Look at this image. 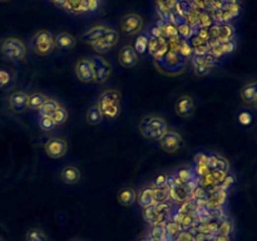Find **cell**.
<instances>
[{
    "instance_id": "obj_36",
    "label": "cell",
    "mask_w": 257,
    "mask_h": 241,
    "mask_svg": "<svg viewBox=\"0 0 257 241\" xmlns=\"http://www.w3.org/2000/svg\"><path fill=\"white\" fill-rule=\"evenodd\" d=\"M240 121L243 125H249V123L251 122V116H250L249 113H242L240 116Z\"/></svg>"
},
{
    "instance_id": "obj_26",
    "label": "cell",
    "mask_w": 257,
    "mask_h": 241,
    "mask_svg": "<svg viewBox=\"0 0 257 241\" xmlns=\"http://www.w3.org/2000/svg\"><path fill=\"white\" fill-rule=\"evenodd\" d=\"M52 118L54 123H56V126L64 125L66 122V119H68V111L64 107L59 105L58 109L52 114Z\"/></svg>"
},
{
    "instance_id": "obj_18",
    "label": "cell",
    "mask_w": 257,
    "mask_h": 241,
    "mask_svg": "<svg viewBox=\"0 0 257 241\" xmlns=\"http://www.w3.org/2000/svg\"><path fill=\"white\" fill-rule=\"evenodd\" d=\"M240 97L245 104H254L257 100V80L247 82L241 88Z\"/></svg>"
},
{
    "instance_id": "obj_3",
    "label": "cell",
    "mask_w": 257,
    "mask_h": 241,
    "mask_svg": "<svg viewBox=\"0 0 257 241\" xmlns=\"http://www.w3.org/2000/svg\"><path fill=\"white\" fill-rule=\"evenodd\" d=\"M32 49L35 54L40 57L49 56L53 50L56 49V45H54V36L52 35V33L45 29L39 31L38 33H35L32 38Z\"/></svg>"
},
{
    "instance_id": "obj_19",
    "label": "cell",
    "mask_w": 257,
    "mask_h": 241,
    "mask_svg": "<svg viewBox=\"0 0 257 241\" xmlns=\"http://www.w3.org/2000/svg\"><path fill=\"white\" fill-rule=\"evenodd\" d=\"M138 200V204L142 207H151V206H155L157 204V200H156V190L153 189H143L137 196Z\"/></svg>"
},
{
    "instance_id": "obj_10",
    "label": "cell",
    "mask_w": 257,
    "mask_h": 241,
    "mask_svg": "<svg viewBox=\"0 0 257 241\" xmlns=\"http://www.w3.org/2000/svg\"><path fill=\"white\" fill-rule=\"evenodd\" d=\"M174 111L182 118H191L196 112L194 100L188 95L181 96L174 103Z\"/></svg>"
},
{
    "instance_id": "obj_16",
    "label": "cell",
    "mask_w": 257,
    "mask_h": 241,
    "mask_svg": "<svg viewBox=\"0 0 257 241\" xmlns=\"http://www.w3.org/2000/svg\"><path fill=\"white\" fill-rule=\"evenodd\" d=\"M137 191L130 186H126L123 189H121L117 194V200H118V204L125 207H129L137 201Z\"/></svg>"
},
{
    "instance_id": "obj_9",
    "label": "cell",
    "mask_w": 257,
    "mask_h": 241,
    "mask_svg": "<svg viewBox=\"0 0 257 241\" xmlns=\"http://www.w3.org/2000/svg\"><path fill=\"white\" fill-rule=\"evenodd\" d=\"M118 39H119L118 32L114 31V29H111V31L108 32L107 34H104L99 40L93 43V44H92V48H93L98 54H104V53L109 52V50L113 49V48L116 47V44L118 43Z\"/></svg>"
},
{
    "instance_id": "obj_4",
    "label": "cell",
    "mask_w": 257,
    "mask_h": 241,
    "mask_svg": "<svg viewBox=\"0 0 257 241\" xmlns=\"http://www.w3.org/2000/svg\"><path fill=\"white\" fill-rule=\"evenodd\" d=\"M1 53L6 59L13 62H19L27 54V47L18 38H6L1 44Z\"/></svg>"
},
{
    "instance_id": "obj_23",
    "label": "cell",
    "mask_w": 257,
    "mask_h": 241,
    "mask_svg": "<svg viewBox=\"0 0 257 241\" xmlns=\"http://www.w3.org/2000/svg\"><path fill=\"white\" fill-rule=\"evenodd\" d=\"M59 105H61V104H59L58 101L52 100V98H48V100L45 101L44 104H43L42 107H40V109H39V111H38L39 117L52 116V114L54 113V112H56L57 109H58Z\"/></svg>"
},
{
    "instance_id": "obj_29",
    "label": "cell",
    "mask_w": 257,
    "mask_h": 241,
    "mask_svg": "<svg viewBox=\"0 0 257 241\" xmlns=\"http://www.w3.org/2000/svg\"><path fill=\"white\" fill-rule=\"evenodd\" d=\"M162 33H166L168 38L176 39L178 36V28H176L172 23H167L166 27L162 29Z\"/></svg>"
},
{
    "instance_id": "obj_20",
    "label": "cell",
    "mask_w": 257,
    "mask_h": 241,
    "mask_svg": "<svg viewBox=\"0 0 257 241\" xmlns=\"http://www.w3.org/2000/svg\"><path fill=\"white\" fill-rule=\"evenodd\" d=\"M62 8L70 14H83L87 13L84 0H65Z\"/></svg>"
},
{
    "instance_id": "obj_27",
    "label": "cell",
    "mask_w": 257,
    "mask_h": 241,
    "mask_svg": "<svg viewBox=\"0 0 257 241\" xmlns=\"http://www.w3.org/2000/svg\"><path fill=\"white\" fill-rule=\"evenodd\" d=\"M38 126L39 128L44 132H50L53 131L54 128L57 127L54 121H53L52 116H43V117H39V121H38Z\"/></svg>"
},
{
    "instance_id": "obj_39",
    "label": "cell",
    "mask_w": 257,
    "mask_h": 241,
    "mask_svg": "<svg viewBox=\"0 0 257 241\" xmlns=\"http://www.w3.org/2000/svg\"><path fill=\"white\" fill-rule=\"evenodd\" d=\"M50 1H52V3H54L56 5H58V6H63V4H64V1H65V0H50Z\"/></svg>"
},
{
    "instance_id": "obj_31",
    "label": "cell",
    "mask_w": 257,
    "mask_h": 241,
    "mask_svg": "<svg viewBox=\"0 0 257 241\" xmlns=\"http://www.w3.org/2000/svg\"><path fill=\"white\" fill-rule=\"evenodd\" d=\"M232 231V224L229 221H224L219 227V233L220 235H227Z\"/></svg>"
},
{
    "instance_id": "obj_1",
    "label": "cell",
    "mask_w": 257,
    "mask_h": 241,
    "mask_svg": "<svg viewBox=\"0 0 257 241\" xmlns=\"http://www.w3.org/2000/svg\"><path fill=\"white\" fill-rule=\"evenodd\" d=\"M122 96L117 89H105L98 98V108L103 118L108 121H114L121 114Z\"/></svg>"
},
{
    "instance_id": "obj_2",
    "label": "cell",
    "mask_w": 257,
    "mask_h": 241,
    "mask_svg": "<svg viewBox=\"0 0 257 241\" xmlns=\"http://www.w3.org/2000/svg\"><path fill=\"white\" fill-rule=\"evenodd\" d=\"M167 131L166 119L161 116H146L139 123V132L146 139L158 141Z\"/></svg>"
},
{
    "instance_id": "obj_30",
    "label": "cell",
    "mask_w": 257,
    "mask_h": 241,
    "mask_svg": "<svg viewBox=\"0 0 257 241\" xmlns=\"http://www.w3.org/2000/svg\"><path fill=\"white\" fill-rule=\"evenodd\" d=\"M11 82L10 73L6 69H0V89L8 86Z\"/></svg>"
},
{
    "instance_id": "obj_35",
    "label": "cell",
    "mask_w": 257,
    "mask_h": 241,
    "mask_svg": "<svg viewBox=\"0 0 257 241\" xmlns=\"http://www.w3.org/2000/svg\"><path fill=\"white\" fill-rule=\"evenodd\" d=\"M178 177H180L181 181H183V182H187L188 180H190V171H187V170H182V171H180V173H178Z\"/></svg>"
},
{
    "instance_id": "obj_28",
    "label": "cell",
    "mask_w": 257,
    "mask_h": 241,
    "mask_svg": "<svg viewBox=\"0 0 257 241\" xmlns=\"http://www.w3.org/2000/svg\"><path fill=\"white\" fill-rule=\"evenodd\" d=\"M233 35V29L231 27H222L219 29V38L222 42H227L231 40V36Z\"/></svg>"
},
{
    "instance_id": "obj_41",
    "label": "cell",
    "mask_w": 257,
    "mask_h": 241,
    "mask_svg": "<svg viewBox=\"0 0 257 241\" xmlns=\"http://www.w3.org/2000/svg\"><path fill=\"white\" fill-rule=\"evenodd\" d=\"M139 241H148V240H146V239H142V240H139Z\"/></svg>"
},
{
    "instance_id": "obj_14",
    "label": "cell",
    "mask_w": 257,
    "mask_h": 241,
    "mask_svg": "<svg viewBox=\"0 0 257 241\" xmlns=\"http://www.w3.org/2000/svg\"><path fill=\"white\" fill-rule=\"evenodd\" d=\"M111 31V29L105 27V25L99 24V25H94L92 28H89L88 31L84 32L82 35H80V40L86 44H93L96 43L97 40H99L104 34H107L108 32Z\"/></svg>"
},
{
    "instance_id": "obj_11",
    "label": "cell",
    "mask_w": 257,
    "mask_h": 241,
    "mask_svg": "<svg viewBox=\"0 0 257 241\" xmlns=\"http://www.w3.org/2000/svg\"><path fill=\"white\" fill-rule=\"evenodd\" d=\"M74 72L78 79L82 83H92L94 82L93 67H92L91 59L82 58L77 62L74 67Z\"/></svg>"
},
{
    "instance_id": "obj_38",
    "label": "cell",
    "mask_w": 257,
    "mask_h": 241,
    "mask_svg": "<svg viewBox=\"0 0 257 241\" xmlns=\"http://www.w3.org/2000/svg\"><path fill=\"white\" fill-rule=\"evenodd\" d=\"M157 1H158V3H160L162 6H167V5H168V3H172L173 0H157Z\"/></svg>"
},
{
    "instance_id": "obj_33",
    "label": "cell",
    "mask_w": 257,
    "mask_h": 241,
    "mask_svg": "<svg viewBox=\"0 0 257 241\" xmlns=\"http://www.w3.org/2000/svg\"><path fill=\"white\" fill-rule=\"evenodd\" d=\"M236 48V43L232 42V40H227V42H224L221 44V50L224 53H231L233 52Z\"/></svg>"
},
{
    "instance_id": "obj_32",
    "label": "cell",
    "mask_w": 257,
    "mask_h": 241,
    "mask_svg": "<svg viewBox=\"0 0 257 241\" xmlns=\"http://www.w3.org/2000/svg\"><path fill=\"white\" fill-rule=\"evenodd\" d=\"M84 1H86L87 11H96L100 6V0H84Z\"/></svg>"
},
{
    "instance_id": "obj_15",
    "label": "cell",
    "mask_w": 257,
    "mask_h": 241,
    "mask_svg": "<svg viewBox=\"0 0 257 241\" xmlns=\"http://www.w3.org/2000/svg\"><path fill=\"white\" fill-rule=\"evenodd\" d=\"M82 178L80 175V170L78 167L73 166V165H68V166H64L61 170V180L62 182L65 183L68 186L77 185L78 182Z\"/></svg>"
},
{
    "instance_id": "obj_34",
    "label": "cell",
    "mask_w": 257,
    "mask_h": 241,
    "mask_svg": "<svg viewBox=\"0 0 257 241\" xmlns=\"http://www.w3.org/2000/svg\"><path fill=\"white\" fill-rule=\"evenodd\" d=\"M167 176L166 175H160L157 178H156V185L158 187H162V186H166L167 185Z\"/></svg>"
},
{
    "instance_id": "obj_24",
    "label": "cell",
    "mask_w": 257,
    "mask_h": 241,
    "mask_svg": "<svg viewBox=\"0 0 257 241\" xmlns=\"http://www.w3.org/2000/svg\"><path fill=\"white\" fill-rule=\"evenodd\" d=\"M25 241H48V236L42 229L33 227V229H29L25 235Z\"/></svg>"
},
{
    "instance_id": "obj_7",
    "label": "cell",
    "mask_w": 257,
    "mask_h": 241,
    "mask_svg": "<svg viewBox=\"0 0 257 241\" xmlns=\"http://www.w3.org/2000/svg\"><path fill=\"white\" fill-rule=\"evenodd\" d=\"M44 151L48 157L58 160L64 157L68 152V143L62 137H52L44 144Z\"/></svg>"
},
{
    "instance_id": "obj_22",
    "label": "cell",
    "mask_w": 257,
    "mask_h": 241,
    "mask_svg": "<svg viewBox=\"0 0 257 241\" xmlns=\"http://www.w3.org/2000/svg\"><path fill=\"white\" fill-rule=\"evenodd\" d=\"M47 100L48 97L45 95H43L40 92H34L28 98V108L31 111H39Z\"/></svg>"
},
{
    "instance_id": "obj_40",
    "label": "cell",
    "mask_w": 257,
    "mask_h": 241,
    "mask_svg": "<svg viewBox=\"0 0 257 241\" xmlns=\"http://www.w3.org/2000/svg\"><path fill=\"white\" fill-rule=\"evenodd\" d=\"M254 107H255V109H256V111H257V100H256V102L254 103Z\"/></svg>"
},
{
    "instance_id": "obj_21",
    "label": "cell",
    "mask_w": 257,
    "mask_h": 241,
    "mask_svg": "<svg viewBox=\"0 0 257 241\" xmlns=\"http://www.w3.org/2000/svg\"><path fill=\"white\" fill-rule=\"evenodd\" d=\"M86 121H87V123L91 126H98V125H100L103 121H104V118H103L102 113H100V111H99V108H98L97 104L92 105L91 108L87 111Z\"/></svg>"
},
{
    "instance_id": "obj_12",
    "label": "cell",
    "mask_w": 257,
    "mask_h": 241,
    "mask_svg": "<svg viewBox=\"0 0 257 241\" xmlns=\"http://www.w3.org/2000/svg\"><path fill=\"white\" fill-rule=\"evenodd\" d=\"M138 53L132 45H125L118 53V62L125 68H133L138 64Z\"/></svg>"
},
{
    "instance_id": "obj_25",
    "label": "cell",
    "mask_w": 257,
    "mask_h": 241,
    "mask_svg": "<svg viewBox=\"0 0 257 241\" xmlns=\"http://www.w3.org/2000/svg\"><path fill=\"white\" fill-rule=\"evenodd\" d=\"M148 43H150V38L146 34H139L138 38L134 42V47L133 48L138 54H143V53H146L147 48H148Z\"/></svg>"
},
{
    "instance_id": "obj_6",
    "label": "cell",
    "mask_w": 257,
    "mask_h": 241,
    "mask_svg": "<svg viewBox=\"0 0 257 241\" xmlns=\"http://www.w3.org/2000/svg\"><path fill=\"white\" fill-rule=\"evenodd\" d=\"M160 146L166 153H176L183 146V138L176 131H167L160 139Z\"/></svg>"
},
{
    "instance_id": "obj_8",
    "label": "cell",
    "mask_w": 257,
    "mask_h": 241,
    "mask_svg": "<svg viewBox=\"0 0 257 241\" xmlns=\"http://www.w3.org/2000/svg\"><path fill=\"white\" fill-rule=\"evenodd\" d=\"M121 29L127 35L141 33L143 29V18L136 13H128L121 20Z\"/></svg>"
},
{
    "instance_id": "obj_13",
    "label": "cell",
    "mask_w": 257,
    "mask_h": 241,
    "mask_svg": "<svg viewBox=\"0 0 257 241\" xmlns=\"http://www.w3.org/2000/svg\"><path fill=\"white\" fill-rule=\"evenodd\" d=\"M29 96L23 91H17L11 93L9 97V105L15 113H23L28 109Z\"/></svg>"
},
{
    "instance_id": "obj_37",
    "label": "cell",
    "mask_w": 257,
    "mask_h": 241,
    "mask_svg": "<svg viewBox=\"0 0 257 241\" xmlns=\"http://www.w3.org/2000/svg\"><path fill=\"white\" fill-rule=\"evenodd\" d=\"M213 241H229V236L227 235H219L217 238L213 239Z\"/></svg>"
},
{
    "instance_id": "obj_17",
    "label": "cell",
    "mask_w": 257,
    "mask_h": 241,
    "mask_svg": "<svg viewBox=\"0 0 257 241\" xmlns=\"http://www.w3.org/2000/svg\"><path fill=\"white\" fill-rule=\"evenodd\" d=\"M75 44H77L75 36L66 32H62L54 36V45L61 50H72Z\"/></svg>"
},
{
    "instance_id": "obj_5",
    "label": "cell",
    "mask_w": 257,
    "mask_h": 241,
    "mask_svg": "<svg viewBox=\"0 0 257 241\" xmlns=\"http://www.w3.org/2000/svg\"><path fill=\"white\" fill-rule=\"evenodd\" d=\"M92 67H93L94 82L98 84L105 83L112 74V66L105 58L100 56H94L91 58Z\"/></svg>"
}]
</instances>
